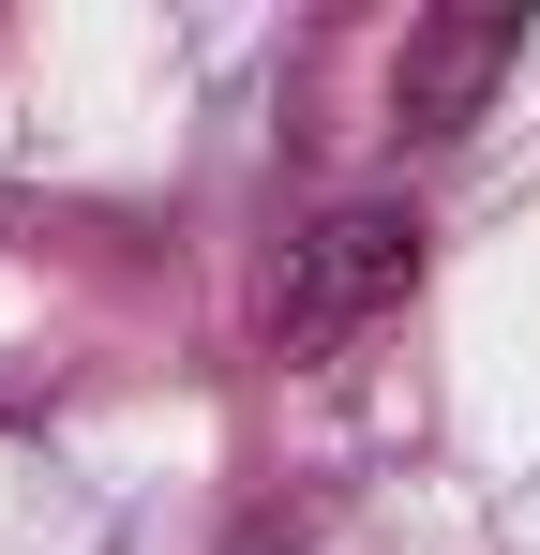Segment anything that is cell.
<instances>
[{
	"label": "cell",
	"instance_id": "cell-1",
	"mask_svg": "<svg viewBox=\"0 0 540 555\" xmlns=\"http://www.w3.org/2000/svg\"><path fill=\"white\" fill-rule=\"evenodd\" d=\"M406 285H421V210L360 195V210H331V225L300 241V271H285V346H331L360 315H390Z\"/></svg>",
	"mask_w": 540,
	"mask_h": 555
},
{
	"label": "cell",
	"instance_id": "cell-2",
	"mask_svg": "<svg viewBox=\"0 0 540 555\" xmlns=\"http://www.w3.org/2000/svg\"><path fill=\"white\" fill-rule=\"evenodd\" d=\"M511 61H526V15H511V0L406 30V135H465V120H480V91H496Z\"/></svg>",
	"mask_w": 540,
	"mask_h": 555
}]
</instances>
